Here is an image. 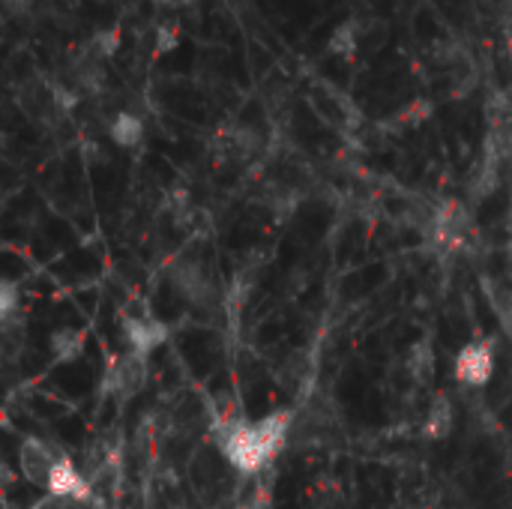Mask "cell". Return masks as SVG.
<instances>
[{
  "instance_id": "1",
  "label": "cell",
  "mask_w": 512,
  "mask_h": 509,
  "mask_svg": "<svg viewBox=\"0 0 512 509\" xmlns=\"http://www.w3.org/2000/svg\"><path fill=\"white\" fill-rule=\"evenodd\" d=\"M294 414L288 408L267 414L264 420H231L219 426V450L222 459L243 477H255L267 471L279 453L288 447Z\"/></svg>"
},
{
  "instance_id": "2",
  "label": "cell",
  "mask_w": 512,
  "mask_h": 509,
  "mask_svg": "<svg viewBox=\"0 0 512 509\" xmlns=\"http://www.w3.org/2000/svg\"><path fill=\"white\" fill-rule=\"evenodd\" d=\"M453 375L462 387H471V390L486 387L495 378V345L489 339L468 342L453 360Z\"/></svg>"
},
{
  "instance_id": "3",
  "label": "cell",
  "mask_w": 512,
  "mask_h": 509,
  "mask_svg": "<svg viewBox=\"0 0 512 509\" xmlns=\"http://www.w3.org/2000/svg\"><path fill=\"white\" fill-rule=\"evenodd\" d=\"M45 492L51 498L75 501V504L93 501V483H87V477L78 471V465L66 453H57V462L51 468V477H48V489Z\"/></svg>"
},
{
  "instance_id": "4",
  "label": "cell",
  "mask_w": 512,
  "mask_h": 509,
  "mask_svg": "<svg viewBox=\"0 0 512 509\" xmlns=\"http://www.w3.org/2000/svg\"><path fill=\"white\" fill-rule=\"evenodd\" d=\"M123 333L129 342V351L138 357H150L156 348H162L168 342V324L159 321L156 315L144 312V315H126L123 318Z\"/></svg>"
},
{
  "instance_id": "5",
  "label": "cell",
  "mask_w": 512,
  "mask_h": 509,
  "mask_svg": "<svg viewBox=\"0 0 512 509\" xmlns=\"http://www.w3.org/2000/svg\"><path fill=\"white\" fill-rule=\"evenodd\" d=\"M144 378H147V360L138 357V354H123L120 360H114L105 372V393H111L114 399L126 402L132 399L141 387H144Z\"/></svg>"
},
{
  "instance_id": "6",
  "label": "cell",
  "mask_w": 512,
  "mask_h": 509,
  "mask_svg": "<svg viewBox=\"0 0 512 509\" xmlns=\"http://www.w3.org/2000/svg\"><path fill=\"white\" fill-rule=\"evenodd\" d=\"M54 462H57V453L42 438H24L18 444V471L30 486L48 489V477H51Z\"/></svg>"
},
{
  "instance_id": "7",
  "label": "cell",
  "mask_w": 512,
  "mask_h": 509,
  "mask_svg": "<svg viewBox=\"0 0 512 509\" xmlns=\"http://www.w3.org/2000/svg\"><path fill=\"white\" fill-rule=\"evenodd\" d=\"M435 231H438L441 240L459 246L462 237H465V231H468V213H465V207L459 201H447L444 207H438V213H435Z\"/></svg>"
},
{
  "instance_id": "8",
  "label": "cell",
  "mask_w": 512,
  "mask_h": 509,
  "mask_svg": "<svg viewBox=\"0 0 512 509\" xmlns=\"http://www.w3.org/2000/svg\"><path fill=\"white\" fill-rule=\"evenodd\" d=\"M48 348H51V357L57 363H75V360H81L84 357V348H87L84 330H75V327L54 330L51 339H48Z\"/></svg>"
},
{
  "instance_id": "9",
  "label": "cell",
  "mask_w": 512,
  "mask_h": 509,
  "mask_svg": "<svg viewBox=\"0 0 512 509\" xmlns=\"http://www.w3.org/2000/svg\"><path fill=\"white\" fill-rule=\"evenodd\" d=\"M108 135L117 147L123 150H135L141 141H144V120L132 111H120L114 114L111 126H108Z\"/></svg>"
},
{
  "instance_id": "10",
  "label": "cell",
  "mask_w": 512,
  "mask_h": 509,
  "mask_svg": "<svg viewBox=\"0 0 512 509\" xmlns=\"http://www.w3.org/2000/svg\"><path fill=\"white\" fill-rule=\"evenodd\" d=\"M423 432H426V438H432V441H441V438H447V435L453 432V408H450V402H447L444 396L429 408Z\"/></svg>"
},
{
  "instance_id": "11",
  "label": "cell",
  "mask_w": 512,
  "mask_h": 509,
  "mask_svg": "<svg viewBox=\"0 0 512 509\" xmlns=\"http://www.w3.org/2000/svg\"><path fill=\"white\" fill-rule=\"evenodd\" d=\"M360 48V21L357 18H348L342 21L333 36H330V51L339 54V57H354Z\"/></svg>"
},
{
  "instance_id": "12",
  "label": "cell",
  "mask_w": 512,
  "mask_h": 509,
  "mask_svg": "<svg viewBox=\"0 0 512 509\" xmlns=\"http://www.w3.org/2000/svg\"><path fill=\"white\" fill-rule=\"evenodd\" d=\"M18 309H21V288L15 282L3 279L0 282V318H3V324H12Z\"/></svg>"
},
{
  "instance_id": "13",
  "label": "cell",
  "mask_w": 512,
  "mask_h": 509,
  "mask_svg": "<svg viewBox=\"0 0 512 509\" xmlns=\"http://www.w3.org/2000/svg\"><path fill=\"white\" fill-rule=\"evenodd\" d=\"M117 48H120V30H117V27H114V30L96 33L93 42H90V51H93L96 57H114Z\"/></svg>"
},
{
  "instance_id": "14",
  "label": "cell",
  "mask_w": 512,
  "mask_h": 509,
  "mask_svg": "<svg viewBox=\"0 0 512 509\" xmlns=\"http://www.w3.org/2000/svg\"><path fill=\"white\" fill-rule=\"evenodd\" d=\"M177 42H180V27H177V21L159 24V30H156V51L165 54V51L177 48Z\"/></svg>"
},
{
  "instance_id": "15",
  "label": "cell",
  "mask_w": 512,
  "mask_h": 509,
  "mask_svg": "<svg viewBox=\"0 0 512 509\" xmlns=\"http://www.w3.org/2000/svg\"><path fill=\"white\" fill-rule=\"evenodd\" d=\"M501 24H504V30H507V36H512V0H507V6H504V15H501Z\"/></svg>"
},
{
  "instance_id": "16",
  "label": "cell",
  "mask_w": 512,
  "mask_h": 509,
  "mask_svg": "<svg viewBox=\"0 0 512 509\" xmlns=\"http://www.w3.org/2000/svg\"><path fill=\"white\" fill-rule=\"evenodd\" d=\"M153 3H171L174 6V0H153Z\"/></svg>"
}]
</instances>
